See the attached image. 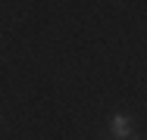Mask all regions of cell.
Wrapping results in <instances>:
<instances>
[{
	"mask_svg": "<svg viewBox=\"0 0 147 140\" xmlns=\"http://www.w3.org/2000/svg\"><path fill=\"white\" fill-rule=\"evenodd\" d=\"M113 137H119V140H125V137H131V118L128 115H113Z\"/></svg>",
	"mask_w": 147,
	"mask_h": 140,
	"instance_id": "6da1fadb",
	"label": "cell"
}]
</instances>
